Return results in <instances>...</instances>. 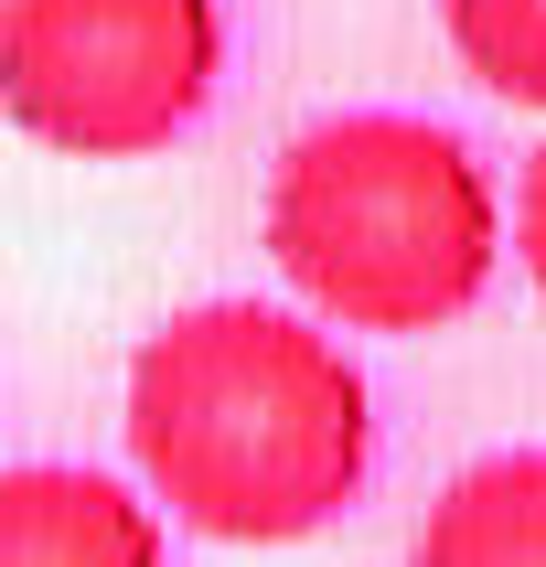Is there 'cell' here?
<instances>
[{
    "mask_svg": "<svg viewBox=\"0 0 546 567\" xmlns=\"http://www.w3.org/2000/svg\"><path fill=\"white\" fill-rule=\"evenodd\" d=\"M128 461L193 536L300 546L375 472V385L311 311L193 300L128 353Z\"/></svg>",
    "mask_w": 546,
    "mask_h": 567,
    "instance_id": "obj_1",
    "label": "cell"
},
{
    "mask_svg": "<svg viewBox=\"0 0 546 567\" xmlns=\"http://www.w3.org/2000/svg\"><path fill=\"white\" fill-rule=\"evenodd\" d=\"M268 257L332 332H440L493 289L504 204L461 128L418 107L311 118L268 172Z\"/></svg>",
    "mask_w": 546,
    "mask_h": 567,
    "instance_id": "obj_2",
    "label": "cell"
},
{
    "mask_svg": "<svg viewBox=\"0 0 546 567\" xmlns=\"http://www.w3.org/2000/svg\"><path fill=\"white\" fill-rule=\"evenodd\" d=\"M225 75L215 0H0V118L64 161L172 151Z\"/></svg>",
    "mask_w": 546,
    "mask_h": 567,
    "instance_id": "obj_3",
    "label": "cell"
},
{
    "mask_svg": "<svg viewBox=\"0 0 546 567\" xmlns=\"http://www.w3.org/2000/svg\"><path fill=\"white\" fill-rule=\"evenodd\" d=\"M0 567H172L161 504L119 472L11 461L0 472Z\"/></svg>",
    "mask_w": 546,
    "mask_h": 567,
    "instance_id": "obj_4",
    "label": "cell"
},
{
    "mask_svg": "<svg viewBox=\"0 0 546 567\" xmlns=\"http://www.w3.org/2000/svg\"><path fill=\"white\" fill-rule=\"evenodd\" d=\"M408 567H546V450H493L440 482Z\"/></svg>",
    "mask_w": 546,
    "mask_h": 567,
    "instance_id": "obj_5",
    "label": "cell"
},
{
    "mask_svg": "<svg viewBox=\"0 0 546 567\" xmlns=\"http://www.w3.org/2000/svg\"><path fill=\"white\" fill-rule=\"evenodd\" d=\"M440 32L461 75L504 107H546V0H440Z\"/></svg>",
    "mask_w": 546,
    "mask_h": 567,
    "instance_id": "obj_6",
    "label": "cell"
},
{
    "mask_svg": "<svg viewBox=\"0 0 546 567\" xmlns=\"http://www.w3.org/2000/svg\"><path fill=\"white\" fill-rule=\"evenodd\" d=\"M514 257H525V279L546 300V151L525 161V183H514Z\"/></svg>",
    "mask_w": 546,
    "mask_h": 567,
    "instance_id": "obj_7",
    "label": "cell"
}]
</instances>
